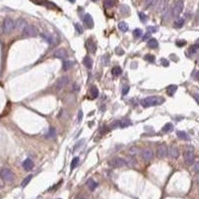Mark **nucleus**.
<instances>
[{"instance_id":"nucleus-7","label":"nucleus","mask_w":199,"mask_h":199,"mask_svg":"<svg viewBox=\"0 0 199 199\" xmlns=\"http://www.w3.org/2000/svg\"><path fill=\"white\" fill-rule=\"evenodd\" d=\"M130 124H132V122H130L129 119H121V121L114 122V124L111 125V127H121V129H124V127H130Z\"/></svg>"},{"instance_id":"nucleus-22","label":"nucleus","mask_w":199,"mask_h":199,"mask_svg":"<svg viewBox=\"0 0 199 199\" xmlns=\"http://www.w3.org/2000/svg\"><path fill=\"white\" fill-rule=\"evenodd\" d=\"M90 93H91V96L93 99H96V98L99 97V90L96 86H93L91 87V89H90Z\"/></svg>"},{"instance_id":"nucleus-45","label":"nucleus","mask_w":199,"mask_h":199,"mask_svg":"<svg viewBox=\"0 0 199 199\" xmlns=\"http://www.w3.org/2000/svg\"><path fill=\"white\" fill-rule=\"evenodd\" d=\"M156 28H155V27H148V31L149 32V33H154V32H156Z\"/></svg>"},{"instance_id":"nucleus-47","label":"nucleus","mask_w":199,"mask_h":199,"mask_svg":"<svg viewBox=\"0 0 199 199\" xmlns=\"http://www.w3.org/2000/svg\"><path fill=\"white\" fill-rule=\"evenodd\" d=\"M116 53L118 54V55H122V54H124V50H122V48H117L116 49Z\"/></svg>"},{"instance_id":"nucleus-46","label":"nucleus","mask_w":199,"mask_h":199,"mask_svg":"<svg viewBox=\"0 0 199 199\" xmlns=\"http://www.w3.org/2000/svg\"><path fill=\"white\" fill-rule=\"evenodd\" d=\"M161 63H162V65L164 67H168V66H169V62H168L166 59H161Z\"/></svg>"},{"instance_id":"nucleus-3","label":"nucleus","mask_w":199,"mask_h":199,"mask_svg":"<svg viewBox=\"0 0 199 199\" xmlns=\"http://www.w3.org/2000/svg\"><path fill=\"white\" fill-rule=\"evenodd\" d=\"M37 28L32 24H29V25H25L23 28L22 35L24 37H34L37 35Z\"/></svg>"},{"instance_id":"nucleus-37","label":"nucleus","mask_w":199,"mask_h":199,"mask_svg":"<svg viewBox=\"0 0 199 199\" xmlns=\"http://www.w3.org/2000/svg\"><path fill=\"white\" fill-rule=\"evenodd\" d=\"M144 60H146V61L151 62V63H153L155 61V57L153 55H151V54H148V55H146L144 57Z\"/></svg>"},{"instance_id":"nucleus-35","label":"nucleus","mask_w":199,"mask_h":199,"mask_svg":"<svg viewBox=\"0 0 199 199\" xmlns=\"http://www.w3.org/2000/svg\"><path fill=\"white\" fill-rule=\"evenodd\" d=\"M24 23H25V20H24V19H21L20 18V19H18V20L16 21L15 25H16V27H17V28H20V27H22V26L24 27V25H25Z\"/></svg>"},{"instance_id":"nucleus-34","label":"nucleus","mask_w":199,"mask_h":199,"mask_svg":"<svg viewBox=\"0 0 199 199\" xmlns=\"http://www.w3.org/2000/svg\"><path fill=\"white\" fill-rule=\"evenodd\" d=\"M31 178H32V174H30V175H28L27 177H25V178H24V180L22 181V186H23V187H25L26 185L30 182V180H31Z\"/></svg>"},{"instance_id":"nucleus-30","label":"nucleus","mask_w":199,"mask_h":199,"mask_svg":"<svg viewBox=\"0 0 199 199\" xmlns=\"http://www.w3.org/2000/svg\"><path fill=\"white\" fill-rule=\"evenodd\" d=\"M184 24V19H178V20H176L175 22H174V27L175 28H181L182 26H183Z\"/></svg>"},{"instance_id":"nucleus-50","label":"nucleus","mask_w":199,"mask_h":199,"mask_svg":"<svg viewBox=\"0 0 199 199\" xmlns=\"http://www.w3.org/2000/svg\"><path fill=\"white\" fill-rule=\"evenodd\" d=\"M69 1H70V2H72V3H75L76 0H69Z\"/></svg>"},{"instance_id":"nucleus-9","label":"nucleus","mask_w":199,"mask_h":199,"mask_svg":"<svg viewBox=\"0 0 199 199\" xmlns=\"http://www.w3.org/2000/svg\"><path fill=\"white\" fill-rule=\"evenodd\" d=\"M183 0H176L175 3H174V7H173V15L174 16H178L183 10Z\"/></svg>"},{"instance_id":"nucleus-17","label":"nucleus","mask_w":199,"mask_h":199,"mask_svg":"<svg viewBox=\"0 0 199 199\" xmlns=\"http://www.w3.org/2000/svg\"><path fill=\"white\" fill-rule=\"evenodd\" d=\"M83 64L84 66H85L86 68H88V69H92L93 67V60L90 56H86L85 58H84L83 60Z\"/></svg>"},{"instance_id":"nucleus-28","label":"nucleus","mask_w":199,"mask_h":199,"mask_svg":"<svg viewBox=\"0 0 199 199\" xmlns=\"http://www.w3.org/2000/svg\"><path fill=\"white\" fill-rule=\"evenodd\" d=\"M79 162H80V158L79 157H74V158L72 159V162H71V169H75L76 167H77V165L79 164Z\"/></svg>"},{"instance_id":"nucleus-6","label":"nucleus","mask_w":199,"mask_h":199,"mask_svg":"<svg viewBox=\"0 0 199 199\" xmlns=\"http://www.w3.org/2000/svg\"><path fill=\"white\" fill-rule=\"evenodd\" d=\"M109 164H110L111 167L119 168V167H124V166L127 165V162L125 161L124 159L121 158V157H116V158L110 160V161H109Z\"/></svg>"},{"instance_id":"nucleus-15","label":"nucleus","mask_w":199,"mask_h":199,"mask_svg":"<svg viewBox=\"0 0 199 199\" xmlns=\"http://www.w3.org/2000/svg\"><path fill=\"white\" fill-rule=\"evenodd\" d=\"M54 56L57 58H67L68 57V52L66 49L64 48H59L54 52Z\"/></svg>"},{"instance_id":"nucleus-25","label":"nucleus","mask_w":199,"mask_h":199,"mask_svg":"<svg viewBox=\"0 0 199 199\" xmlns=\"http://www.w3.org/2000/svg\"><path fill=\"white\" fill-rule=\"evenodd\" d=\"M171 130H173V124H170V122H168V124H166L164 127H162V132L167 133V132H170Z\"/></svg>"},{"instance_id":"nucleus-14","label":"nucleus","mask_w":199,"mask_h":199,"mask_svg":"<svg viewBox=\"0 0 199 199\" xmlns=\"http://www.w3.org/2000/svg\"><path fill=\"white\" fill-rule=\"evenodd\" d=\"M141 155H143V158L145 160V161H149V160L153 158V151L149 148H146L143 151V154Z\"/></svg>"},{"instance_id":"nucleus-23","label":"nucleus","mask_w":199,"mask_h":199,"mask_svg":"<svg viewBox=\"0 0 199 199\" xmlns=\"http://www.w3.org/2000/svg\"><path fill=\"white\" fill-rule=\"evenodd\" d=\"M122 68L119 66H116L113 68V70H111V75L114 76V77H118V76L122 74Z\"/></svg>"},{"instance_id":"nucleus-36","label":"nucleus","mask_w":199,"mask_h":199,"mask_svg":"<svg viewBox=\"0 0 199 199\" xmlns=\"http://www.w3.org/2000/svg\"><path fill=\"white\" fill-rule=\"evenodd\" d=\"M75 28H76V30H77V32H78L79 34H83L84 33L83 27H82L79 23H75Z\"/></svg>"},{"instance_id":"nucleus-33","label":"nucleus","mask_w":199,"mask_h":199,"mask_svg":"<svg viewBox=\"0 0 199 199\" xmlns=\"http://www.w3.org/2000/svg\"><path fill=\"white\" fill-rule=\"evenodd\" d=\"M42 36H43V38H44V39H45L46 41H47L48 43H50V44H51L52 42H53L54 38L52 37L50 34H47V33H46V34H43Z\"/></svg>"},{"instance_id":"nucleus-16","label":"nucleus","mask_w":199,"mask_h":199,"mask_svg":"<svg viewBox=\"0 0 199 199\" xmlns=\"http://www.w3.org/2000/svg\"><path fill=\"white\" fill-rule=\"evenodd\" d=\"M22 165H23V168H24V169L27 170V171H29V170H31L32 168H33L34 163H33V161H32V160L30 159V158H27V159H25V160H24V161H23Z\"/></svg>"},{"instance_id":"nucleus-52","label":"nucleus","mask_w":199,"mask_h":199,"mask_svg":"<svg viewBox=\"0 0 199 199\" xmlns=\"http://www.w3.org/2000/svg\"><path fill=\"white\" fill-rule=\"evenodd\" d=\"M92 1H94V2H96V1H98V0H92Z\"/></svg>"},{"instance_id":"nucleus-42","label":"nucleus","mask_w":199,"mask_h":199,"mask_svg":"<svg viewBox=\"0 0 199 199\" xmlns=\"http://www.w3.org/2000/svg\"><path fill=\"white\" fill-rule=\"evenodd\" d=\"M129 92H130V87L129 86H124V88H122V96H125V95H127Z\"/></svg>"},{"instance_id":"nucleus-1","label":"nucleus","mask_w":199,"mask_h":199,"mask_svg":"<svg viewBox=\"0 0 199 199\" xmlns=\"http://www.w3.org/2000/svg\"><path fill=\"white\" fill-rule=\"evenodd\" d=\"M164 99L162 97H157V96H152L148 97L145 99H143L140 102L141 106L143 108H149V107H154V106H159L161 103H164Z\"/></svg>"},{"instance_id":"nucleus-32","label":"nucleus","mask_w":199,"mask_h":199,"mask_svg":"<svg viewBox=\"0 0 199 199\" xmlns=\"http://www.w3.org/2000/svg\"><path fill=\"white\" fill-rule=\"evenodd\" d=\"M72 65H73V63L71 61H65L64 64H63V70H64V71L69 70L70 68L72 67Z\"/></svg>"},{"instance_id":"nucleus-44","label":"nucleus","mask_w":199,"mask_h":199,"mask_svg":"<svg viewBox=\"0 0 199 199\" xmlns=\"http://www.w3.org/2000/svg\"><path fill=\"white\" fill-rule=\"evenodd\" d=\"M185 44H186V42H185V41H183V40L176 41V46H178V47H182V46H184Z\"/></svg>"},{"instance_id":"nucleus-48","label":"nucleus","mask_w":199,"mask_h":199,"mask_svg":"<svg viewBox=\"0 0 199 199\" xmlns=\"http://www.w3.org/2000/svg\"><path fill=\"white\" fill-rule=\"evenodd\" d=\"M82 119H83V111H79V114H78V121L81 122Z\"/></svg>"},{"instance_id":"nucleus-43","label":"nucleus","mask_w":199,"mask_h":199,"mask_svg":"<svg viewBox=\"0 0 199 199\" xmlns=\"http://www.w3.org/2000/svg\"><path fill=\"white\" fill-rule=\"evenodd\" d=\"M109 130H110V129H108V127H106V125H103V127H101V130H100V133H101V135H103V133L108 132Z\"/></svg>"},{"instance_id":"nucleus-20","label":"nucleus","mask_w":199,"mask_h":199,"mask_svg":"<svg viewBox=\"0 0 199 199\" xmlns=\"http://www.w3.org/2000/svg\"><path fill=\"white\" fill-rule=\"evenodd\" d=\"M148 46L151 49H156L158 47V42H157V40L154 39V38H151L148 42Z\"/></svg>"},{"instance_id":"nucleus-27","label":"nucleus","mask_w":199,"mask_h":199,"mask_svg":"<svg viewBox=\"0 0 199 199\" xmlns=\"http://www.w3.org/2000/svg\"><path fill=\"white\" fill-rule=\"evenodd\" d=\"M118 27L122 32H127V30H129V25H127L125 22H119Z\"/></svg>"},{"instance_id":"nucleus-38","label":"nucleus","mask_w":199,"mask_h":199,"mask_svg":"<svg viewBox=\"0 0 199 199\" xmlns=\"http://www.w3.org/2000/svg\"><path fill=\"white\" fill-rule=\"evenodd\" d=\"M102 61H103V64L106 65V66L110 64V57H109V55H105V56H103V58H102Z\"/></svg>"},{"instance_id":"nucleus-8","label":"nucleus","mask_w":199,"mask_h":199,"mask_svg":"<svg viewBox=\"0 0 199 199\" xmlns=\"http://www.w3.org/2000/svg\"><path fill=\"white\" fill-rule=\"evenodd\" d=\"M184 161L187 163V164L191 165L193 162H194V152H193V149L188 148L184 152Z\"/></svg>"},{"instance_id":"nucleus-49","label":"nucleus","mask_w":199,"mask_h":199,"mask_svg":"<svg viewBox=\"0 0 199 199\" xmlns=\"http://www.w3.org/2000/svg\"><path fill=\"white\" fill-rule=\"evenodd\" d=\"M195 171H196V172L198 171V164H197V163L195 164Z\"/></svg>"},{"instance_id":"nucleus-2","label":"nucleus","mask_w":199,"mask_h":199,"mask_svg":"<svg viewBox=\"0 0 199 199\" xmlns=\"http://www.w3.org/2000/svg\"><path fill=\"white\" fill-rule=\"evenodd\" d=\"M0 178L5 182H11L14 179V173L8 168L0 169Z\"/></svg>"},{"instance_id":"nucleus-21","label":"nucleus","mask_w":199,"mask_h":199,"mask_svg":"<svg viewBox=\"0 0 199 199\" xmlns=\"http://www.w3.org/2000/svg\"><path fill=\"white\" fill-rule=\"evenodd\" d=\"M177 137H178V138L183 140H190L189 135H188L185 132H182V130H178V132H177Z\"/></svg>"},{"instance_id":"nucleus-39","label":"nucleus","mask_w":199,"mask_h":199,"mask_svg":"<svg viewBox=\"0 0 199 199\" xmlns=\"http://www.w3.org/2000/svg\"><path fill=\"white\" fill-rule=\"evenodd\" d=\"M198 44H195V45H193L191 48H190V50H189V53L190 54H195L196 52H197V50H198Z\"/></svg>"},{"instance_id":"nucleus-29","label":"nucleus","mask_w":199,"mask_h":199,"mask_svg":"<svg viewBox=\"0 0 199 199\" xmlns=\"http://www.w3.org/2000/svg\"><path fill=\"white\" fill-rule=\"evenodd\" d=\"M55 135H56V130L54 129V127H51L50 129H49V132L47 133V137L48 138H53Z\"/></svg>"},{"instance_id":"nucleus-40","label":"nucleus","mask_w":199,"mask_h":199,"mask_svg":"<svg viewBox=\"0 0 199 199\" xmlns=\"http://www.w3.org/2000/svg\"><path fill=\"white\" fill-rule=\"evenodd\" d=\"M157 0H146V7H151L156 4Z\"/></svg>"},{"instance_id":"nucleus-13","label":"nucleus","mask_w":199,"mask_h":199,"mask_svg":"<svg viewBox=\"0 0 199 199\" xmlns=\"http://www.w3.org/2000/svg\"><path fill=\"white\" fill-rule=\"evenodd\" d=\"M84 24H85V26L87 27L88 29H92L93 27H94V20H93L92 16L90 14H86L84 16Z\"/></svg>"},{"instance_id":"nucleus-41","label":"nucleus","mask_w":199,"mask_h":199,"mask_svg":"<svg viewBox=\"0 0 199 199\" xmlns=\"http://www.w3.org/2000/svg\"><path fill=\"white\" fill-rule=\"evenodd\" d=\"M138 15H140V19L141 22H146V21H148V17H146L145 14H143V12H140Z\"/></svg>"},{"instance_id":"nucleus-5","label":"nucleus","mask_w":199,"mask_h":199,"mask_svg":"<svg viewBox=\"0 0 199 199\" xmlns=\"http://www.w3.org/2000/svg\"><path fill=\"white\" fill-rule=\"evenodd\" d=\"M68 82H69V78H68L67 76H63V77L59 78L58 80L56 81L55 85H54V89H55V91L60 92L65 86L67 85Z\"/></svg>"},{"instance_id":"nucleus-11","label":"nucleus","mask_w":199,"mask_h":199,"mask_svg":"<svg viewBox=\"0 0 199 199\" xmlns=\"http://www.w3.org/2000/svg\"><path fill=\"white\" fill-rule=\"evenodd\" d=\"M86 48L91 54H95L97 51V45L92 39H88L86 41Z\"/></svg>"},{"instance_id":"nucleus-10","label":"nucleus","mask_w":199,"mask_h":199,"mask_svg":"<svg viewBox=\"0 0 199 199\" xmlns=\"http://www.w3.org/2000/svg\"><path fill=\"white\" fill-rule=\"evenodd\" d=\"M167 152H168L167 146H166L165 143H162L160 144L158 148H157V156H158L159 158H164L166 155H167Z\"/></svg>"},{"instance_id":"nucleus-24","label":"nucleus","mask_w":199,"mask_h":199,"mask_svg":"<svg viewBox=\"0 0 199 199\" xmlns=\"http://www.w3.org/2000/svg\"><path fill=\"white\" fill-rule=\"evenodd\" d=\"M116 5V0H105L103 1V6L106 8H111Z\"/></svg>"},{"instance_id":"nucleus-19","label":"nucleus","mask_w":199,"mask_h":199,"mask_svg":"<svg viewBox=\"0 0 199 199\" xmlns=\"http://www.w3.org/2000/svg\"><path fill=\"white\" fill-rule=\"evenodd\" d=\"M176 91H177V86H175V85H170L166 88V93H167V95L170 97H172Z\"/></svg>"},{"instance_id":"nucleus-51","label":"nucleus","mask_w":199,"mask_h":199,"mask_svg":"<svg viewBox=\"0 0 199 199\" xmlns=\"http://www.w3.org/2000/svg\"><path fill=\"white\" fill-rule=\"evenodd\" d=\"M2 186H3V184H2V183H1V181H0V187H2Z\"/></svg>"},{"instance_id":"nucleus-26","label":"nucleus","mask_w":199,"mask_h":199,"mask_svg":"<svg viewBox=\"0 0 199 199\" xmlns=\"http://www.w3.org/2000/svg\"><path fill=\"white\" fill-rule=\"evenodd\" d=\"M98 186V183L95 180H93V179H89L88 181V187L89 189L91 190V191H93V190L96 189V187Z\"/></svg>"},{"instance_id":"nucleus-18","label":"nucleus","mask_w":199,"mask_h":199,"mask_svg":"<svg viewBox=\"0 0 199 199\" xmlns=\"http://www.w3.org/2000/svg\"><path fill=\"white\" fill-rule=\"evenodd\" d=\"M169 154H170V156L172 157V158H177V157L179 156L178 148H177L176 146H171L170 149H169Z\"/></svg>"},{"instance_id":"nucleus-4","label":"nucleus","mask_w":199,"mask_h":199,"mask_svg":"<svg viewBox=\"0 0 199 199\" xmlns=\"http://www.w3.org/2000/svg\"><path fill=\"white\" fill-rule=\"evenodd\" d=\"M14 26H15V23L11 18H5L3 21V27H2L3 33L5 34L10 33V32L14 29Z\"/></svg>"},{"instance_id":"nucleus-31","label":"nucleus","mask_w":199,"mask_h":199,"mask_svg":"<svg viewBox=\"0 0 199 199\" xmlns=\"http://www.w3.org/2000/svg\"><path fill=\"white\" fill-rule=\"evenodd\" d=\"M132 34H133V36H135V38H140L141 35H143V30L140 29V28H137V29L133 30Z\"/></svg>"},{"instance_id":"nucleus-12","label":"nucleus","mask_w":199,"mask_h":199,"mask_svg":"<svg viewBox=\"0 0 199 199\" xmlns=\"http://www.w3.org/2000/svg\"><path fill=\"white\" fill-rule=\"evenodd\" d=\"M157 11L164 12L168 8V0H157Z\"/></svg>"}]
</instances>
